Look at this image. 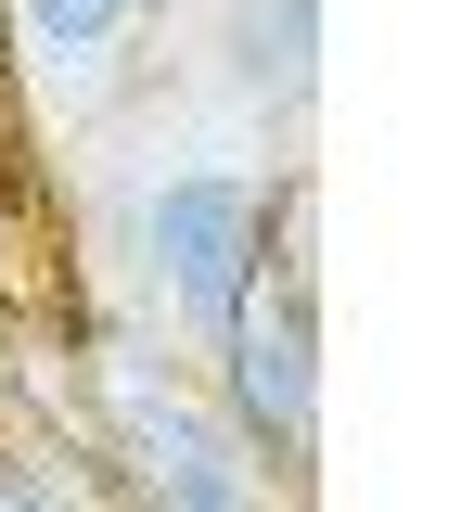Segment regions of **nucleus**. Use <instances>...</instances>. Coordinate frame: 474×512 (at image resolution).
<instances>
[{"label":"nucleus","mask_w":474,"mask_h":512,"mask_svg":"<svg viewBox=\"0 0 474 512\" xmlns=\"http://www.w3.org/2000/svg\"><path fill=\"white\" fill-rule=\"evenodd\" d=\"M103 487L116 512H270L282 474L167 359H103Z\"/></svg>","instance_id":"f257e3e1"},{"label":"nucleus","mask_w":474,"mask_h":512,"mask_svg":"<svg viewBox=\"0 0 474 512\" xmlns=\"http://www.w3.org/2000/svg\"><path fill=\"white\" fill-rule=\"evenodd\" d=\"M0 231H13V141H0Z\"/></svg>","instance_id":"0eeeda50"},{"label":"nucleus","mask_w":474,"mask_h":512,"mask_svg":"<svg viewBox=\"0 0 474 512\" xmlns=\"http://www.w3.org/2000/svg\"><path fill=\"white\" fill-rule=\"evenodd\" d=\"M205 397L231 410V436L257 448L282 487H308V448H321V282L257 269L231 333L205 346Z\"/></svg>","instance_id":"f03ea898"},{"label":"nucleus","mask_w":474,"mask_h":512,"mask_svg":"<svg viewBox=\"0 0 474 512\" xmlns=\"http://www.w3.org/2000/svg\"><path fill=\"white\" fill-rule=\"evenodd\" d=\"M270 269V192L231 180V167H180V180L141 205V282H154V308L180 346H218L231 308H244V282Z\"/></svg>","instance_id":"7ed1b4c3"},{"label":"nucleus","mask_w":474,"mask_h":512,"mask_svg":"<svg viewBox=\"0 0 474 512\" xmlns=\"http://www.w3.org/2000/svg\"><path fill=\"white\" fill-rule=\"evenodd\" d=\"M0 512H116V487H103V461H90V448L0 436Z\"/></svg>","instance_id":"423d86ee"},{"label":"nucleus","mask_w":474,"mask_h":512,"mask_svg":"<svg viewBox=\"0 0 474 512\" xmlns=\"http://www.w3.org/2000/svg\"><path fill=\"white\" fill-rule=\"evenodd\" d=\"M231 90L257 116H308V90H321V0H231Z\"/></svg>","instance_id":"39448f33"},{"label":"nucleus","mask_w":474,"mask_h":512,"mask_svg":"<svg viewBox=\"0 0 474 512\" xmlns=\"http://www.w3.org/2000/svg\"><path fill=\"white\" fill-rule=\"evenodd\" d=\"M0 13H13V64L52 103H103L154 26V0H0Z\"/></svg>","instance_id":"20e7f679"},{"label":"nucleus","mask_w":474,"mask_h":512,"mask_svg":"<svg viewBox=\"0 0 474 512\" xmlns=\"http://www.w3.org/2000/svg\"><path fill=\"white\" fill-rule=\"evenodd\" d=\"M0 410H13V372H0Z\"/></svg>","instance_id":"6e6552de"}]
</instances>
